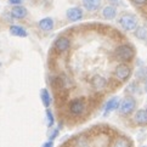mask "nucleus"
Listing matches in <instances>:
<instances>
[{"mask_svg":"<svg viewBox=\"0 0 147 147\" xmlns=\"http://www.w3.org/2000/svg\"><path fill=\"white\" fill-rule=\"evenodd\" d=\"M114 55L120 61H129L134 56V49L130 45H120L114 51Z\"/></svg>","mask_w":147,"mask_h":147,"instance_id":"f257e3e1","label":"nucleus"},{"mask_svg":"<svg viewBox=\"0 0 147 147\" xmlns=\"http://www.w3.org/2000/svg\"><path fill=\"white\" fill-rule=\"evenodd\" d=\"M119 23L122 26V28L127 32H131L138 28V20L133 15H123L119 20Z\"/></svg>","mask_w":147,"mask_h":147,"instance_id":"f03ea898","label":"nucleus"},{"mask_svg":"<svg viewBox=\"0 0 147 147\" xmlns=\"http://www.w3.org/2000/svg\"><path fill=\"white\" fill-rule=\"evenodd\" d=\"M136 107V101L133 97H125L122 103L119 106V111L122 114H129L130 112H133Z\"/></svg>","mask_w":147,"mask_h":147,"instance_id":"7ed1b4c3","label":"nucleus"},{"mask_svg":"<svg viewBox=\"0 0 147 147\" xmlns=\"http://www.w3.org/2000/svg\"><path fill=\"white\" fill-rule=\"evenodd\" d=\"M130 67L127 66V65H124V63H120L117 66V68H115V71H114V74L115 77L118 78L119 80H125V79H128L129 76H130Z\"/></svg>","mask_w":147,"mask_h":147,"instance_id":"20e7f679","label":"nucleus"},{"mask_svg":"<svg viewBox=\"0 0 147 147\" xmlns=\"http://www.w3.org/2000/svg\"><path fill=\"white\" fill-rule=\"evenodd\" d=\"M66 16H67L68 20L71 21V22H77V21L82 20L83 11H82V9H79V7H71V9L67 10Z\"/></svg>","mask_w":147,"mask_h":147,"instance_id":"39448f33","label":"nucleus"},{"mask_svg":"<svg viewBox=\"0 0 147 147\" xmlns=\"http://www.w3.org/2000/svg\"><path fill=\"white\" fill-rule=\"evenodd\" d=\"M69 45H71V43L66 36H60V38L55 41V48H56L57 51H60V52L67 51L68 49H69Z\"/></svg>","mask_w":147,"mask_h":147,"instance_id":"423d86ee","label":"nucleus"},{"mask_svg":"<svg viewBox=\"0 0 147 147\" xmlns=\"http://www.w3.org/2000/svg\"><path fill=\"white\" fill-rule=\"evenodd\" d=\"M28 15L27 9L21 6V5H17V6H13L11 10V16L13 18H17V20H22Z\"/></svg>","mask_w":147,"mask_h":147,"instance_id":"0eeeda50","label":"nucleus"},{"mask_svg":"<svg viewBox=\"0 0 147 147\" xmlns=\"http://www.w3.org/2000/svg\"><path fill=\"white\" fill-rule=\"evenodd\" d=\"M91 84H92V86L96 89V90H102V89L106 88L107 85V80H106V78H103L102 76H94L92 77V80H91Z\"/></svg>","mask_w":147,"mask_h":147,"instance_id":"6e6552de","label":"nucleus"},{"mask_svg":"<svg viewBox=\"0 0 147 147\" xmlns=\"http://www.w3.org/2000/svg\"><path fill=\"white\" fill-rule=\"evenodd\" d=\"M69 109H71V112L73 114H76V115H79L84 112V109H85V106H84V103L83 101H80V100H74L71 105H69Z\"/></svg>","mask_w":147,"mask_h":147,"instance_id":"1a4fd4ad","label":"nucleus"},{"mask_svg":"<svg viewBox=\"0 0 147 147\" xmlns=\"http://www.w3.org/2000/svg\"><path fill=\"white\" fill-rule=\"evenodd\" d=\"M102 0H83V5L88 11H96L101 7Z\"/></svg>","mask_w":147,"mask_h":147,"instance_id":"9d476101","label":"nucleus"},{"mask_svg":"<svg viewBox=\"0 0 147 147\" xmlns=\"http://www.w3.org/2000/svg\"><path fill=\"white\" fill-rule=\"evenodd\" d=\"M39 28L41 30H45V32H48V30H51L52 28H54V20L50 18V17H45L43 20L39 21Z\"/></svg>","mask_w":147,"mask_h":147,"instance_id":"9b49d317","label":"nucleus"},{"mask_svg":"<svg viewBox=\"0 0 147 147\" xmlns=\"http://www.w3.org/2000/svg\"><path fill=\"white\" fill-rule=\"evenodd\" d=\"M118 107H119V98L118 97L111 98L106 103V106H105V115H107L109 112H112V111H114V109H117Z\"/></svg>","mask_w":147,"mask_h":147,"instance_id":"f8f14e48","label":"nucleus"},{"mask_svg":"<svg viewBox=\"0 0 147 147\" xmlns=\"http://www.w3.org/2000/svg\"><path fill=\"white\" fill-rule=\"evenodd\" d=\"M102 15L106 20H113L117 16V9H115L113 5H108L102 10Z\"/></svg>","mask_w":147,"mask_h":147,"instance_id":"ddd939ff","label":"nucleus"},{"mask_svg":"<svg viewBox=\"0 0 147 147\" xmlns=\"http://www.w3.org/2000/svg\"><path fill=\"white\" fill-rule=\"evenodd\" d=\"M10 33L15 36H20V38H26V36L28 35L27 30L22 28L21 26H11V27H10Z\"/></svg>","mask_w":147,"mask_h":147,"instance_id":"4468645a","label":"nucleus"},{"mask_svg":"<svg viewBox=\"0 0 147 147\" xmlns=\"http://www.w3.org/2000/svg\"><path fill=\"white\" fill-rule=\"evenodd\" d=\"M134 119L138 124H147V112H146V109H139V111L135 113Z\"/></svg>","mask_w":147,"mask_h":147,"instance_id":"2eb2a0df","label":"nucleus"},{"mask_svg":"<svg viewBox=\"0 0 147 147\" xmlns=\"http://www.w3.org/2000/svg\"><path fill=\"white\" fill-rule=\"evenodd\" d=\"M40 98H41V102H43V105L46 108H48L50 106V103H51V97H50V94H49V91L46 90V89H41Z\"/></svg>","mask_w":147,"mask_h":147,"instance_id":"dca6fc26","label":"nucleus"},{"mask_svg":"<svg viewBox=\"0 0 147 147\" xmlns=\"http://www.w3.org/2000/svg\"><path fill=\"white\" fill-rule=\"evenodd\" d=\"M135 36L140 40H147V28L146 27H138L135 29Z\"/></svg>","mask_w":147,"mask_h":147,"instance_id":"f3484780","label":"nucleus"},{"mask_svg":"<svg viewBox=\"0 0 147 147\" xmlns=\"http://www.w3.org/2000/svg\"><path fill=\"white\" fill-rule=\"evenodd\" d=\"M113 147H130V142H129L127 139L120 138V139H118V140L113 144Z\"/></svg>","mask_w":147,"mask_h":147,"instance_id":"a211bd4d","label":"nucleus"},{"mask_svg":"<svg viewBox=\"0 0 147 147\" xmlns=\"http://www.w3.org/2000/svg\"><path fill=\"white\" fill-rule=\"evenodd\" d=\"M46 119H48V123H46L48 128H51L52 124H54V122H55V119H54V115H52L50 109H46Z\"/></svg>","mask_w":147,"mask_h":147,"instance_id":"6ab92c4d","label":"nucleus"},{"mask_svg":"<svg viewBox=\"0 0 147 147\" xmlns=\"http://www.w3.org/2000/svg\"><path fill=\"white\" fill-rule=\"evenodd\" d=\"M136 76H138L139 78H142V79L147 78V67L146 68H140V69L138 71V73H136Z\"/></svg>","mask_w":147,"mask_h":147,"instance_id":"aec40b11","label":"nucleus"},{"mask_svg":"<svg viewBox=\"0 0 147 147\" xmlns=\"http://www.w3.org/2000/svg\"><path fill=\"white\" fill-rule=\"evenodd\" d=\"M23 3V0H9L10 5H13V6H17V5H21Z\"/></svg>","mask_w":147,"mask_h":147,"instance_id":"412c9836","label":"nucleus"},{"mask_svg":"<svg viewBox=\"0 0 147 147\" xmlns=\"http://www.w3.org/2000/svg\"><path fill=\"white\" fill-rule=\"evenodd\" d=\"M57 135H59V129H55V130H54V133H52V134L50 135V138H49V141H54V139L56 138Z\"/></svg>","mask_w":147,"mask_h":147,"instance_id":"4be33fe9","label":"nucleus"},{"mask_svg":"<svg viewBox=\"0 0 147 147\" xmlns=\"http://www.w3.org/2000/svg\"><path fill=\"white\" fill-rule=\"evenodd\" d=\"M133 3L136 5H145L147 3V0H133Z\"/></svg>","mask_w":147,"mask_h":147,"instance_id":"5701e85b","label":"nucleus"},{"mask_svg":"<svg viewBox=\"0 0 147 147\" xmlns=\"http://www.w3.org/2000/svg\"><path fill=\"white\" fill-rule=\"evenodd\" d=\"M41 147H54V141H48V142L43 144Z\"/></svg>","mask_w":147,"mask_h":147,"instance_id":"b1692460","label":"nucleus"},{"mask_svg":"<svg viewBox=\"0 0 147 147\" xmlns=\"http://www.w3.org/2000/svg\"><path fill=\"white\" fill-rule=\"evenodd\" d=\"M109 3H112V4H118V0H109Z\"/></svg>","mask_w":147,"mask_h":147,"instance_id":"393cba45","label":"nucleus"},{"mask_svg":"<svg viewBox=\"0 0 147 147\" xmlns=\"http://www.w3.org/2000/svg\"><path fill=\"white\" fill-rule=\"evenodd\" d=\"M145 90L147 91V80H146V83H145Z\"/></svg>","mask_w":147,"mask_h":147,"instance_id":"a878e982","label":"nucleus"},{"mask_svg":"<svg viewBox=\"0 0 147 147\" xmlns=\"http://www.w3.org/2000/svg\"><path fill=\"white\" fill-rule=\"evenodd\" d=\"M142 147H147V146H142Z\"/></svg>","mask_w":147,"mask_h":147,"instance_id":"bb28decb","label":"nucleus"},{"mask_svg":"<svg viewBox=\"0 0 147 147\" xmlns=\"http://www.w3.org/2000/svg\"><path fill=\"white\" fill-rule=\"evenodd\" d=\"M0 67H1V63H0Z\"/></svg>","mask_w":147,"mask_h":147,"instance_id":"cd10ccee","label":"nucleus"},{"mask_svg":"<svg viewBox=\"0 0 147 147\" xmlns=\"http://www.w3.org/2000/svg\"><path fill=\"white\" fill-rule=\"evenodd\" d=\"M146 112H147V109H146Z\"/></svg>","mask_w":147,"mask_h":147,"instance_id":"c85d7f7f","label":"nucleus"}]
</instances>
